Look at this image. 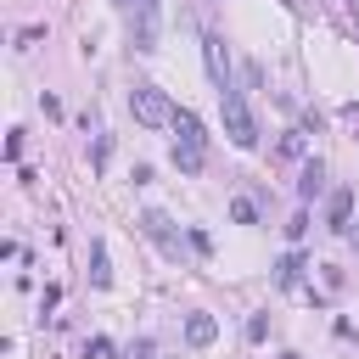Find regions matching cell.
I'll use <instances>...</instances> for the list:
<instances>
[{"label": "cell", "instance_id": "obj_1", "mask_svg": "<svg viewBox=\"0 0 359 359\" xmlns=\"http://www.w3.org/2000/svg\"><path fill=\"white\" fill-rule=\"evenodd\" d=\"M118 11H123V28H129V45L140 56H151L157 39H163V6L157 0H118Z\"/></svg>", "mask_w": 359, "mask_h": 359}, {"label": "cell", "instance_id": "obj_2", "mask_svg": "<svg viewBox=\"0 0 359 359\" xmlns=\"http://www.w3.org/2000/svg\"><path fill=\"white\" fill-rule=\"evenodd\" d=\"M219 112H224V135L241 146V151H252L258 146V123H252V107H247V95L230 84V90H219Z\"/></svg>", "mask_w": 359, "mask_h": 359}, {"label": "cell", "instance_id": "obj_3", "mask_svg": "<svg viewBox=\"0 0 359 359\" xmlns=\"http://www.w3.org/2000/svg\"><path fill=\"white\" fill-rule=\"evenodd\" d=\"M129 112H135V123H146V129H174V101L157 90V84H135L129 90Z\"/></svg>", "mask_w": 359, "mask_h": 359}, {"label": "cell", "instance_id": "obj_4", "mask_svg": "<svg viewBox=\"0 0 359 359\" xmlns=\"http://www.w3.org/2000/svg\"><path fill=\"white\" fill-rule=\"evenodd\" d=\"M202 50H208V73H213V84H219V90H230L236 79H230V56H224V39H219V34H208V39H202Z\"/></svg>", "mask_w": 359, "mask_h": 359}, {"label": "cell", "instance_id": "obj_5", "mask_svg": "<svg viewBox=\"0 0 359 359\" xmlns=\"http://www.w3.org/2000/svg\"><path fill=\"white\" fill-rule=\"evenodd\" d=\"M140 230H146V236H151V241H157L163 252H180V241H174V224H168V213H146V219H140Z\"/></svg>", "mask_w": 359, "mask_h": 359}, {"label": "cell", "instance_id": "obj_6", "mask_svg": "<svg viewBox=\"0 0 359 359\" xmlns=\"http://www.w3.org/2000/svg\"><path fill=\"white\" fill-rule=\"evenodd\" d=\"M174 135H180V140H196V146H208V129H202V118H196L191 107H180V112H174Z\"/></svg>", "mask_w": 359, "mask_h": 359}, {"label": "cell", "instance_id": "obj_7", "mask_svg": "<svg viewBox=\"0 0 359 359\" xmlns=\"http://www.w3.org/2000/svg\"><path fill=\"white\" fill-rule=\"evenodd\" d=\"M202 151L208 146H196V140H174V168L180 174H202Z\"/></svg>", "mask_w": 359, "mask_h": 359}, {"label": "cell", "instance_id": "obj_8", "mask_svg": "<svg viewBox=\"0 0 359 359\" xmlns=\"http://www.w3.org/2000/svg\"><path fill=\"white\" fill-rule=\"evenodd\" d=\"M213 337H219V325H213V314H191V320H185V342H191V348H208Z\"/></svg>", "mask_w": 359, "mask_h": 359}, {"label": "cell", "instance_id": "obj_9", "mask_svg": "<svg viewBox=\"0 0 359 359\" xmlns=\"http://www.w3.org/2000/svg\"><path fill=\"white\" fill-rule=\"evenodd\" d=\"M325 219H331V230H348V219H353V191H331Z\"/></svg>", "mask_w": 359, "mask_h": 359}, {"label": "cell", "instance_id": "obj_10", "mask_svg": "<svg viewBox=\"0 0 359 359\" xmlns=\"http://www.w3.org/2000/svg\"><path fill=\"white\" fill-rule=\"evenodd\" d=\"M297 191H303V202L325 191V163H320V157H314V163H303V180H297Z\"/></svg>", "mask_w": 359, "mask_h": 359}, {"label": "cell", "instance_id": "obj_11", "mask_svg": "<svg viewBox=\"0 0 359 359\" xmlns=\"http://www.w3.org/2000/svg\"><path fill=\"white\" fill-rule=\"evenodd\" d=\"M303 269H309V264H303V252H286L275 275H280V286H297V280H303Z\"/></svg>", "mask_w": 359, "mask_h": 359}, {"label": "cell", "instance_id": "obj_12", "mask_svg": "<svg viewBox=\"0 0 359 359\" xmlns=\"http://www.w3.org/2000/svg\"><path fill=\"white\" fill-rule=\"evenodd\" d=\"M90 280H95V286L112 280V269H107V247H101V241H95V252H90Z\"/></svg>", "mask_w": 359, "mask_h": 359}, {"label": "cell", "instance_id": "obj_13", "mask_svg": "<svg viewBox=\"0 0 359 359\" xmlns=\"http://www.w3.org/2000/svg\"><path fill=\"white\" fill-rule=\"evenodd\" d=\"M230 219H236V224H258V208H252L247 196H236V202H230Z\"/></svg>", "mask_w": 359, "mask_h": 359}, {"label": "cell", "instance_id": "obj_14", "mask_svg": "<svg viewBox=\"0 0 359 359\" xmlns=\"http://www.w3.org/2000/svg\"><path fill=\"white\" fill-rule=\"evenodd\" d=\"M264 331H269V320H264V314H252V320H247V337H252V342H264Z\"/></svg>", "mask_w": 359, "mask_h": 359}, {"label": "cell", "instance_id": "obj_15", "mask_svg": "<svg viewBox=\"0 0 359 359\" xmlns=\"http://www.w3.org/2000/svg\"><path fill=\"white\" fill-rule=\"evenodd\" d=\"M112 348H107V337H90V348H84V359H107Z\"/></svg>", "mask_w": 359, "mask_h": 359}, {"label": "cell", "instance_id": "obj_16", "mask_svg": "<svg viewBox=\"0 0 359 359\" xmlns=\"http://www.w3.org/2000/svg\"><path fill=\"white\" fill-rule=\"evenodd\" d=\"M129 359H151V342H135V348H129Z\"/></svg>", "mask_w": 359, "mask_h": 359}]
</instances>
